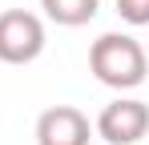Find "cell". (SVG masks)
Here are the masks:
<instances>
[{"label": "cell", "mask_w": 149, "mask_h": 145, "mask_svg": "<svg viewBox=\"0 0 149 145\" xmlns=\"http://www.w3.org/2000/svg\"><path fill=\"white\" fill-rule=\"evenodd\" d=\"M89 69L109 89H137L149 72V52L141 40H133L125 32H105L89 48Z\"/></svg>", "instance_id": "obj_1"}, {"label": "cell", "mask_w": 149, "mask_h": 145, "mask_svg": "<svg viewBox=\"0 0 149 145\" xmlns=\"http://www.w3.org/2000/svg\"><path fill=\"white\" fill-rule=\"evenodd\" d=\"M117 12L125 24L141 28V24H149V0H117Z\"/></svg>", "instance_id": "obj_6"}, {"label": "cell", "mask_w": 149, "mask_h": 145, "mask_svg": "<svg viewBox=\"0 0 149 145\" xmlns=\"http://www.w3.org/2000/svg\"><path fill=\"white\" fill-rule=\"evenodd\" d=\"M93 125L73 105H52L36 117V145H89Z\"/></svg>", "instance_id": "obj_4"}, {"label": "cell", "mask_w": 149, "mask_h": 145, "mask_svg": "<svg viewBox=\"0 0 149 145\" xmlns=\"http://www.w3.org/2000/svg\"><path fill=\"white\" fill-rule=\"evenodd\" d=\"M145 52H149V48H145Z\"/></svg>", "instance_id": "obj_7"}, {"label": "cell", "mask_w": 149, "mask_h": 145, "mask_svg": "<svg viewBox=\"0 0 149 145\" xmlns=\"http://www.w3.org/2000/svg\"><path fill=\"white\" fill-rule=\"evenodd\" d=\"M40 8H45V16L52 24H65V28H81V24H89L97 16L101 0H40Z\"/></svg>", "instance_id": "obj_5"}, {"label": "cell", "mask_w": 149, "mask_h": 145, "mask_svg": "<svg viewBox=\"0 0 149 145\" xmlns=\"http://www.w3.org/2000/svg\"><path fill=\"white\" fill-rule=\"evenodd\" d=\"M145 133H149V105L133 101V97L105 105L97 117V137L109 145H137Z\"/></svg>", "instance_id": "obj_3"}, {"label": "cell", "mask_w": 149, "mask_h": 145, "mask_svg": "<svg viewBox=\"0 0 149 145\" xmlns=\"http://www.w3.org/2000/svg\"><path fill=\"white\" fill-rule=\"evenodd\" d=\"M45 52V24L36 12L8 8L0 12V61L4 65H32Z\"/></svg>", "instance_id": "obj_2"}]
</instances>
